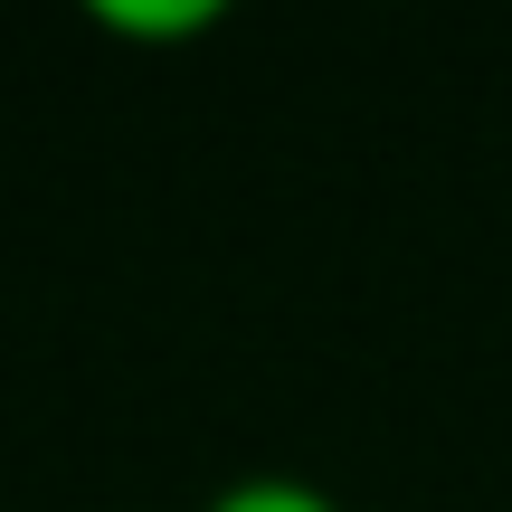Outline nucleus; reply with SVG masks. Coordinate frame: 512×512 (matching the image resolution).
<instances>
[{
    "label": "nucleus",
    "instance_id": "f03ea898",
    "mask_svg": "<svg viewBox=\"0 0 512 512\" xmlns=\"http://www.w3.org/2000/svg\"><path fill=\"white\" fill-rule=\"evenodd\" d=\"M200 512H351V503L323 494V484H304V475H238V484H219Z\"/></svg>",
    "mask_w": 512,
    "mask_h": 512
},
{
    "label": "nucleus",
    "instance_id": "f257e3e1",
    "mask_svg": "<svg viewBox=\"0 0 512 512\" xmlns=\"http://www.w3.org/2000/svg\"><path fill=\"white\" fill-rule=\"evenodd\" d=\"M95 19L124 38H209L228 10L219 0H95Z\"/></svg>",
    "mask_w": 512,
    "mask_h": 512
}]
</instances>
